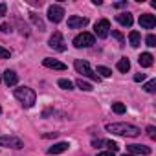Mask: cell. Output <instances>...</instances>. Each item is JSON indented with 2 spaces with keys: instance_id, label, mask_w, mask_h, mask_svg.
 <instances>
[{
  "instance_id": "6da1fadb",
  "label": "cell",
  "mask_w": 156,
  "mask_h": 156,
  "mask_svg": "<svg viewBox=\"0 0 156 156\" xmlns=\"http://www.w3.org/2000/svg\"><path fill=\"white\" fill-rule=\"evenodd\" d=\"M105 130L112 132L116 136H125V138H136L141 134V129L132 123H107Z\"/></svg>"
},
{
  "instance_id": "7a4b0ae2",
  "label": "cell",
  "mask_w": 156,
  "mask_h": 156,
  "mask_svg": "<svg viewBox=\"0 0 156 156\" xmlns=\"http://www.w3.org/2000/svg\"><path fill=\"white\" fill-rule=\"evenodd\" d=\"M13 94H15V98L22 103L24 108H31V107L37 103V94H35V90L30 88V87H19V88H15Z\"/></svg>"
},
{
  "instance_id": "3957f363",
  "label": "cell",
  "mask_w": 156,
  "mask_h": 156,
  "mask_svg": "<svg viewBox=\"0 0 156 156\" xmlns=\"http://www.w3.org/2000/svg\"><path fill=\"white\" fill-rule=\"evenodd\" d=\"M73 68L77 73H81L83 77H88L92 81H99V75L92 70V66L88 64V61H83V59H75L73 61Z\"/></svg>"
},
{
  "instance_id": "277c9868",
  "label": "cell",
  "mask_w": 156,
  "mask_h": 156,
  "mask_svg": "<svg viewBox=\"0 0 156 156\" xmlns=\"http://www.w3.org/2000/svg\"><path fill=\"white\" fill-rule=\"evenodd\" d=\"M94 44H96V37L92 33H88V31H83V33H79V35L73 37V46L79 48V50L81 48H90Z\"/></svg>"
},
{
  "instance_id": "5b68a950",
  "label": "cell",
  "mask_w": 156,
  "mask_h": 156,
  "mask_svg": "<svg viewBox=\"0 0 156 156\" xmlns=\"http://www.w3.org/2000/svg\"><path fill=\"white\" fill-rule=\"evenodd\" d=\"M48 46H50L51 50H55V51H61V53L66 51V42H64L61 31H53V35L48 39Z\"/></svg>"
},
{
  "instance_id": "8992f818",
  "label": "cell",
  "mask_w": 156,
  "mask_h": 156,
  "mask_svg": "<svg viewBox=\"0 0 156 156\" xmlns=\"http://www.w3.org/2000/svg\"><path fill=\"white\" fill-rule=\"evenodd\" d=\"M0 147H6V149H22L24 141L17 136H0Z\"/></svg>"
},
{
  "instance_id": "52a82bcc",
  "label": "cell",
  "mask_w": 156,
  "mask_h": 156,
  "mask_svg": "<svg viewBox=\"0 0 156 156\" xmlns=\"http://www.w3.org/2000/svg\"><path fill=\"white\" fill-rule=\"evenodd\" d=\"M94 37H99V39H107L108 35H110V22L107 20V19H101V20H98L96 22V26H94Z\"/></svg>"
},
{
  "instance_id": "ba28073f",
  "label": "cell",
  "mask_w": 156,
  "mask_h": 156,
  "mask_svg": "<svg viewBox=\"0 0 156 156\" xmlns=\"http://www.w3.org/2000/svg\"><path fill=\"white\" fill-rule=\"evenodd\" d=\"M62 19H64V9H62V6L51 4V6L48 8V20L53 22V24H59Z\"/></svg>"
},
{
  "instance_id": "9c48e42d",
  "label": "cell",
  "mask_w": 156,
  "mask_h": 156,
  "mask_svg": "<svg viewBox=\"0 0 156 156\" xmlns=\"http://www.w3.org/2000/svg\"><path fill=\"white\" fill-rule=\"evenodd\" d=\"M127 151H129V154H134V156H149V154L152 152L151 147L140 145V143H130V145H127Z\"/></svg>"
},
{
  "instance_id": "30bf717a",
  "label": "cell",
  "mask_w": 156,
  "mask_h": 156,
  "mask_svg": "<svg viewBox=\"0 0 156 156\" xmlns=\"http://www.w3.org/2000/svg\"><path fill=\"white\" fill-rule=\"evenodd\" d=\"M88 24V19L87 17H79V15H72L68 19V28L70 30H79V28H85Z\"/></svg>"
},
{
  "instance_id": "8fae6325",
  "label": "cell",
  "mask_w": 156,
  "mask_h": 156,
  "mask_svg": "<svg viewBox=\"0 0 156 156\" xmlns=\"http://www.w3.org/2000/svg\"><path fill=\"white\" fill-rule=\"evenodd\" d=\"M140 26H141L143 30H152V28L156 26V19H154V15H151V13H143V15H140Z\"/></svg>"
},
{
  "instance_id": "7c38bea8",
  "label": "cell",
  "mask_w": 156,
  "mask_h": 156,
  "mask_svg": "<svg viewBox=\"0 0 156 156\" xmlns=\"http://www.w3.org/2000/svg\"><path fill=\"white\" fill-rule=\"evenodd\" d=\"M2 79H4V83H6L8 87H17V85H19V75H17L15 70H6V72L2 73Z\"/></svg>"
},
{
  "instance_id": "4fadbf2b",
  "label": "cell",
  "mask_w": 156,
  "mask_h": 156,
  "mask_svg": "<svg viewBox=\"0 0 156 156\" xmlns=\"http://www.w3.org/2000/svg\"><path fill=\"white\" fill-rule=\"evenodd\" d=\"M42 64H44L46 68H51V70H61V72L66 70V64H64V62H61V61H57V59H51V57H44V59H42Z\"/></svg>"
},
{
  "instance_id": "5bb4252c",
  "label": "cell",
  "mask_w": 156,
  "mask_h": 156,
  "mask_svg": "<svg viewBox=\"0 0 156 156\" xmlns=\"http://www.w3.org/2000/svg\"><path fill=\"white\" fill-rule=\"evenodd\" d=\"M92 145L94 147H107L108 151H112V152H116L119 147H118V143L116 141H112V140H94L92 141Z\"/></svg>"
},
{
  "instance_id": "9a60e30c",
  "label": "cell",
  "mask_w": 156,
  "mask_h": 156,
  "mask_svg": "<svg viewBox=\"0 0 156 156\" xmlns=\"http://www.w3.org/2000/svg\"><path fill=\"white\" fill-rule=\"evenodd\" d=\"M68 149H70V143L68 141H57V143H53L48 149V154H61V152H66Z\"/></svg>"
},
{
  "instance_id": "2e32d148",
  "label": "cell",
  "mask_w": 156,
  "mask_h": 156,
  "mask_svg": "<svg viewBox=\"0 0 156 156\" xmlns=\"http://www.w3.org/2000/svg\"><path fill=\"white\" fill-rule=\"evenodd\" d=\"M116 20L123 26V28H130L132 26V22H134V19H132V15L129 13V11H123V13H119V15H116Z\"/></svg>"
},
{
  "instance_id": "e0dca14e",
  "label": "cell",
  "mask_w": 156,
  "mask_h": 156,
  "mask_svg": "<svg viewBox=\"0 0 156 156\" xmlns=\"http://www.w3.org/2000/svg\"><path fill=\"white\" fill-rule=\"evenodd\" d=\"M138 62H140V66H141V68H151V66H152V62H154V57H152V53L143 51V53L138 57Z\"/></svg>"
},
{
  "instance_id": "ac0fdd59",
  "label": "cell",
  "mask_w": 156,
  "mask_h": 156,
  "mask_svg": "<svg viewBox=\"0 0 156 156\" xmlns=\"http://www.w3.org/2000/svg\"><path fill=\"white\" fill-rule=\"evenodd\" d=\"M129 42H130L132 48H138V46L141 44V35H140V31L132 30V31L129 33Z\"/></svg>"
},
{
  "instance_id": "d6986e66",
  "label": "cell",
  "mask_w": 156,
  "mask_h": 156,
  "mask_svg": "<svg viewBox=\"0 0 156 156\" xmlns=\"http://www.w3.org/2000/svg\"><path fill=\"white\" fill-rule=\"evenodd\" d=\"M116 68H118V72H121V73H127V72L130 70V61H129L127 57H121V59L118 61Z\"/></svg>"
},
{
  "instance_id": "ffe728a7",
  "label": "cell",
  "mask_w": 156,
  "mask_h": 156,
  "mask_svg": "<svg viewBox=\"0 0 156 156\" xmlns=\"http://www.w3.org/2000/svg\"><path fill=\"white\" fill-rule=\"evenodd\" d=\"M30 19H31V22L39 28V31H44V30H46V26H44L42 19H41V17H37V13H30Z\"/></svg>"
},
{
  "instance_id": "44dd1931",
  "label": "cell",
  "mask_w": 156,
  "mask_h": 156,
  "mask_svg": "<svg viewBox=\"0 0 156 156\" xmlns=\"http://www.w3.org/2000/svg\"><path fill=\"white\" fill-rule=\"evenodd\" d=\"M112 112L114 114H125L127 112V107H125V103H121V101H116V103H112Z\"/></svg>"
},
{
  "instance_id": "7402d4cb",
  "label": "cell",
  "mask_w": 156,
  "mask_h": 156,
  "mask_svg": "<svg viewBox=\"0 0 156 156\" xmlns=\"http://www.w3.org/2000/svg\"><path fill=\"white\" fill-rule=\"evenodd\" d=\"M75 87L79 88V90H83V92H92V90H94L92 85L87 83V81H83V79H77V81H75Z\"/></svg>"
},
{
  "instance_id": "603a6c76",
  "label": "cell",
  "mask_w": 156,
  "mask_h": 156,
  "mask_svg": "<svg viewBox=\"0 0 156 156\" xmlns=\"http://www.w3.org/2000/svg\"><path fill=\"white\" fill-rule=\"evenodd\" d=\"M57 85H59L62 90H73V83H72L70 79H59Z\"/></svg>"
},
{
  "instance_id": "cb8c5ba5",
  "label": "cell",
  "mask_w": 156,
  "mask_h": 156,
  "mask_svg": "<svg viewBox=\"0 0 156 156\" xmlns=\"http://www.w3.org/2000/svg\"><path fill=\"white\" fill-rule=\"evenodd\" d=\"M143 88H145V92H149V94H154V92H156V79H151V81H147Z\"/></svg>"
},
{
  "instance_id": "d4e9b609",
  "label": "cell",
  "mask_w": 156,
  "mask_h": 156,
  "mask_svg": "<svg viewBox=\"0 0 156 156\" xmlns=\"http://www.w3.org/2000/svg\"><path fill=\"white\" fill-rule=\"evenodd\" d=\"M98 73H101V77H110L112 75V70L107 68V66H98Z\"/></svg>"
},
{
  "instance_id": "484cf974",
  "label": "cell",
  "mask_w": 156,
  "mask_h": 156,
  "mask_svg": "<svg viewBox=\"0 0 156 156\" xmlns=\"http://www.w3.org/2000/svg\"><path fill=\"white\" fill-rule=\"evenodd\" d=\"M145 42H147V46H149V48H154V46H156V35L149 33V35H147V39H145Z\"/></svg>"
},
{
  "instance_id": "4316f807",
  "label": "cell",
  "mask_w": 156,
  "mask_h": 156,
  "mask_svg": "<svg viewBox=\"0 0 156 156\" xmlns=\"http://www.w3.org/2000/svg\"><path fill=\"white\" fill-rule=\"evenodd\" d=\"M11 57V51L4 46H0V59H9Z\"/></svg>"
},
{
  "instance_id": "83f0119b",
  "label": "cell",
  "mask_w": 156,
  "mask_h": 156,
  "mask_svg": "<svg viewBox=\"0 0 156 156\" xmlns=\"http://www.w3.org/2000/svg\"><path fill=\"white\" fill-rule=\"evenodd\" d=\"M147 134H149L151 140H154V138H156V129H154L152 125H149V127H147Z\"/></svg>"
},
{
  "instance_id": "f1b7e54d",
  "label": "cell",
  "mask_w": 156,
  "mask_h": 156,
  "mask_svg": "<svg viewBox=\"0 0 156 156\" xmlns=\"http://www.w3.org/2000/svg\"><path fill=\"white\" fill-rule=\"evenodd\" d=\"M0 31H2V33H11V24H0Z\"/></svg>"
},
{
  "instance_id": "f546056e",
  "label": "cell",
  "mask_w": 156,
  "mask_h": 156,
  "mask_svg": "<svg viewBox=\"0 0 156 156\" xmlns=\"http://www.w3.org/2000/svg\"><path fill=\"white\" fill-rule=\"evenodd\" d=\"M112 37H114V39H118V41H119L121 44L125 42V37H123V35H121L119 31H114V30H112Z\"/></svg>"
},
{
  "instance_id": "4dcf8cb0",
  "label": "cell",
  "mask_w": 156,
  "mask_h": 156,
  "mask_svg": "<svg viewBox=\"0 0 156 156\" xmlns=\"http://www.w3.org/2000/svg\"><path fill=\"white\" fill-rule=\"evenodd\" d=\"M6 13H8V6H6L4 2H0V19H2Z\"/></svg>"
},
{
  "instance_id": "1f68e13d",
  "label": "cell",
  "mask_w": 156,
  "mask_h": 156,
  "mask_svg": "<svg viewBox=\"0 0 156 156\" xmlns=\"http://www.w3.org/2000/svg\"><path fill=\"white\" fill-rule=\"evenodd\" d=\"M143 79H145V73H136V75H134V81H136V83H141Z\"/></svg>"
},
{
  "instance_id": "d6a6232c",
  "label": "cell",
  "mask_w": 156,
  "mask_h": 156,
  "mask_svg": "<svg viewBox=\"0 0 156 156\" xmlns=\"http://www.w3.org/2000/svg\"><path fill=\"white\" fill-rule=\"evenodd\" d=\"M114 8H116V9H121V8H127V0H123V2H116V4H114Z\"/></svg>"
},
{
  "instance_id": "836d02e7",
  "label": "cell",
  "mask_w": 156,
  "mask_h": 156,
  "mask_svg": "<svg viewBox=\"0 0 156 156\" xmlns=\"http://www.w3.org/2000/svg\"><path fill=\"white\" fill-rule=\"evenodd\" d=\"M98 156H116V154H114L112 151H101V152H99Z\"/></svg>"
},
{
  "instance_id": "e575fe53",
  "label": "cell",
  "mask_w": 156,
  "mask_h": 156,
  "mask_svg": "<svg viewBox=\"0 0 156 156\" xmlns=\"http://www.w3.org/2000/svg\"><path fill=\"white\" fill-rule=\"evenodd\" d=\"M121 156H134V154H121Z\"/></svg>"
},
{
  "instance_id": "d590c367",
  "label": "cell",
  "mask_w": 156,
  "mask_h": 156,
  "mask_svg": "<svg viewBox=\"0 0 156 156\" xmlns=\"http://www.w3.org/2000/svg\"><path fill=\"white\" fill-rule=\"evenodd\" d=\"M0 81H2V73H0Z\"/></svg>"
},
{
  "instance_id": "8d00e7d4",
  "label": "cell",
  "mask_w": 156,
  "mask_h": 156,
  "mask_svg": "<svg viewBox=\"0 0 156 156\" xmlns=\"http://www.w3.org/2000/svg\"><path fill=\"white\" fill-rule=\"evenodd\" d=\"M0 112H2V110H0Z\"/></svg>"
}]
</instances>
